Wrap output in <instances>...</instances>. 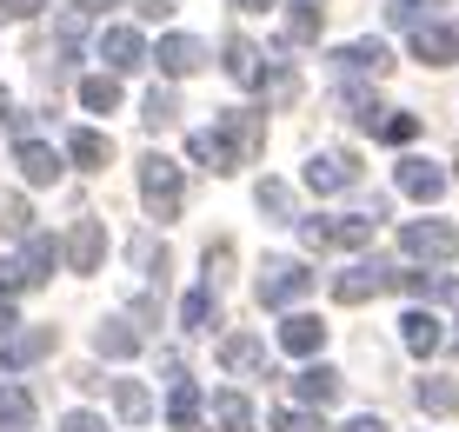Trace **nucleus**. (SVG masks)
<instances>
[{
    "mask_svg": "<svg viewBox=\"0 0 459 432\" xmlns=\"http://www.w3.org/2000/svg\"><path fill=\"white\" fill-rule=\"evenodd\" d=\"M140 200H147L153 220H180V200H186V180L167 153H147L140 160Z\"/></svg>",
    "mask_w": 459,
    "mask_h": 432,
    "instance_id": "f257e3e1",
    "label": "nucleus"
},
{
    "mask_svg": "<svg viewBox=\"0 0 459 432\" xmlns=\"http://www.w3.org/2000/svg\"><path fill=\"white\" fill-rule=\"evenodd\" d=\"M253 293H260V307L287 313V307H299V299L313 293V273H307L299 260H266V266H260V286H253Z\"/></svg>",
    "mask_w": 459,
    "mask_h": 432,
    "instance_id": "f03ea898",
    "label": "nucleus"
},
{
    "mask_svg": "<svg viewBox=\"0 0 459 432\" xmlns=\"http://www.w3.org/2000/svg\"><path fill=\"white\" fill-rule=\"evenodd\" d=\"M400 246L413 253V260H426V266L459 260V233L446 227V220H406V227H400Z\"/></svg>",
    "mask_w": 459,
    "mask_h": 432,
    "instance_id": "7ed1b4c3",
    "label": "nucleus"
},
{
    "mask_svg": "<svg viewBox=\"0 0 459 432\" xmlns=\"http://www.w3.org/2000/svg\"><path fill=\"white\" fill-rule=\"evenodd\" d=\"M386 286H393V266L359 260V266H346V273L333 280V299H340V307H367V299H379Z\"/></svg>",
    "mask_w": 459,
    "mask_h": 432,
    "instance_id": "20e7f679",
    "label": "nucleus"
},
{
    "mask_svg": "<svg viewBox=\"0 0 459 432\" xmlns=\"http://www.w3.org/2000/svg\"><path fill=\"white\" fill-rule=\"evenodd\" d=\"M186 153H194L200 160V167H213V173H240L247 167V160H240V147H233V134H227V126H200V134H186Z\"/></svg>",
    "mask_w": 459,
    "mask_h": 432,
    "instance_id": "39448f33",
    "label": "nucleus"
},
{
    "mask_svg": "<svg viewBox=\"0 0 459 432\" xmlns=\"http://www.w3.org/2000/svg\"><path fill=\"white\" fill-rule=\"evenodd\" d=\"M307 186H313V194H346V186H359V160L353 153H313L307 160Z\"/></svg>",
    "mask_w": 459,
    "mask_h": 432,
    "instance_id": "423d86ee",
    "label": "nucleus"
},
{
    "mask_svg": "<svg viewBox=\"0 0 459 432\" xmlns=\"http://www.w3.org/2000/svg\"><path fill=\"white\" fill-rule=\"evenodd\" d=\"M54 340H60L54 326H27V333H13V340H0V373H21V366L47 359V353H54Z\"/></svg>",
    "mask_w": 459,
    "mask_h": 432,
    "instance_id": "0eeeda50",
    "label": "nucleus"
},
{
    "mask_svg": "<svg viewBox=\"0 0 459 432\" xmlns=\"http://www.w3.org/2000/svg\"><path fill=\"white\" fill-rule=\"evenodd\" d=\"M413 60H426V67H453V60H459V27L420 21L413 27Z\"/></svg>",
    "mask_w": 459,
    "mask_h": 432,
    "instance_id": "6e6552de",
    "label": "nucleus"
},
{
    "mask_svg": "<svg viewBox=\"0 0 459 432\" xmlns=\"http://www.w3.org/2000/svg\"><path fill=\"white\" fill-rule=\"evenodd\" d=\"M100 260H107V227H100V220H74L67 266H74V273H100Z\"/></svg>",
    "mask_w": 459,
    "mask_h": 432,
    "instance_id": "1a4fd4ad",
    "label": "nucleus"
},
{
    "mask_svg": "<svg viewBox=\"0 0 459 432\" xmlns=\"http://www.w3.org/2000/svg\"><path fill=\"white\" fill-rule=\"evenodd\" d=\"M220 366H227L233 379H266V346L253 340V333H227V340H220Z\"/></svg>",
    "mask_w": 459,
    "mask_h": 432,
    "instance_id": "9d476101",
    "label": "nucleus"
},
{
    "mask_svg": "<svg viewBox=\"0 0 459 432\" xmlns=\"http://www.w3.org/2000/svg\"><path fill=\"white\" fill-rule=\"evenodd\" d=\"M153 60H160V73H167V80H186V73L207 67V47H200L194 34H167L160 47H153Z\"/></svg>",
    "mask_w": 459,
    "mask_h": 432,
    "instance_id": "9b49d317",
    "label": "nucleus"
},
{
    "mask_svg": "<svg viewBox=\"0 0 459 432\" xmlns=\"http://www.w3.org/2000/svg\"><path fill=\"white\" fill-rule=\"evenodd\" d=\"M13 167H21L27 186H54L60 180V153L47 140H13Z\"/></svg>",
    "mask_w": 459,
    "mask_h": 432,
    "instance_id": "f8f14e48",
    "label": "nucleus"
},
{
    "mask_svg": "<svg viewBox=\"0 0 459 432\" xmlns=\"http://www.w3.org/2000/svg\"><path fill=\"white\" fill-rule=\"evenodd\" d=\"M100 60L114 73H134V67H147L153 54H147V40H140L134 27H107V34H100Z\"/></svg>",
    "mask_w": 459,
    "mask_h": 432,
    "instance_id": "ddd939ff",
    "label": "nucleus"
},
{
    "mask_svg": "<svg viewBox=\"0 0 459 432\" xmlns=\"http://www.w3.org/2000/svg\"><path fill=\"white\" fill-rule=\"evenodd\" d=\"M54 266H60V239L54 233H27L21 239V280L27 286H47V280H54Z\"/></svg>",
    "mask_w": 459,
    "mask_h": 432,
    "instance_id": "4468645a",
    "label": "nucleus"
},
{
    "mask_svg": "<svg viewBox=\"0 0 459 432\" xmlns=\"http://www.w3.org/2000/svg\"><path fill=\"white\" fill-rule=\"evenodd\" d=\"M200 412H207V399L186 373H173V393H167V426L173 432H200Z\"/></svg>",
    "mask_w": 459,
    "mask_h": 432,
    "instance_id": "2eb2a0df",
    "label": "nucleus"
},
{
    "mask_svg": "<svg viewBox=\"0 0 459 432\" xmlns=\"http://www.w3.org/2000/svg\"><path fill=\"white\" fill-rule=\"evenodd\" d=\"M333 67H340V73H373V80H379V73L393 67V47H386V40H346L340 54H333Z\"/></svg>",
    "mask_w": 459,
    "mask_h": 432,
    "instance_id": "dca6fc26",
    "label": "nucleus"
},
{
    "mask_svg": "<svg viewBox=\"0 0 459 432\" xmlns=\"http://www.w3.org/2000/svg\"><path fill=\"white\" fill-rule=\"evenodd\" d=\"M393 180H400V194H406V200H426V206L446 194V173H439L433 160H400V173H393Z\"/></svg>",
    "mask_w": 459,
    "mask_h": 432,
    "instance_id": "f3484780",
    "label": "nucleus"
},
{
    "mask_svg": "<svg viewBox=\"0 0 459 432\" xmlns=\"http://www.w3.org/2000/svg\"><path fill=\"white\" fill-rule=\"evenodd\" d=\"M220 126L233 134V147H240V160L253 167V160H260V147H266V120H260V114H247V107H227V114H220Z\"/></svg>",
    "mask_w": 459,
    "mask_h": 432,
    "instance_id": "a211bd4d",
    "label": "nucleus"
},
{
    "mask_svg": "<svg viewBox=\"0 0 459 432\" xmlns=\"http://www.w3.org/2000/svg\"><path fill=\"white\" fill-rule=\"evenodd\" d=\"M320 340H326V326L313 313H287V319H280V346H287L293 359H313V353H320Z\"/></svg>",
    "mask_w": 459,
    "mask_h": 432,
    "instance_id": "6ab92c4d",
    "label": "nucleus"
},
{
    "mask_svg": "<svg viewBox=\"0 0 459 432\" xmlns=\"http://www.w3.org/2000/svg\"><path fill=\"white\" fill-rule=\"evenodd\" d=\"M400 340H406V353H420V359H433V353H439V346H446V333H439V319H433V313H420V307H413V313H406V319H400Z\"/></svg>",
    "mask_w": 459,
    "mask_h": 432,
    "instance_id": "aec40b11",
    "label": "nucleus"
},
{
    "mask_svg": "<svg viewBox=\"0 0 459 432\" xmlns=\"http://www.w3.org/2000/svg\"><path fill=\"white\" fill-rule=\"evenodd\" d=\"M67 160H74V167H87V173H100L107 160H114V140L93 134V126H74V134H67Z\"/></svg>",
    "mask_w": 459,
    "mask_h": 432,
    "instance_id": "412c9836",
    "label": "nucleus"
},
{
    "mask_svg": "<svg viewBox=\"0 0 459 432\" xmlns=\"http://www.w3.org/2000/svg\"><path fill=\"white\" fill-rule=\"evenodd\" d=\"M373 227H379V213H340V220H326V246L359 253V246H373Z\"/></svg>",
    "mask_w": 459,
    "mask_h": 432,
    "instance_id": "4be33fe9",
    "label": "nucleus"
},
{
    "mask_svg": "<svg viewBox=\"0 0 459 432\" xmlns=\"http://www.w3.org/2000/svg\"><path fill=\"white\" fill-rule=\"evenodd\" d=\"M340 386H346V379L333 373V366H307V373H293V393L307 399V406H333Z\"/></svg>",
    "mask_w": 459,
    "mask_h": 432,
    "instance_id": "5701e85b",
    "label": "nucleus"
},
{
    "mask_svg": "<svg viewBox=\"0 0 459 432\" xmlns=\"http://www.w3.org/2000/svg\"><path fill=\"white\" fill-rule=\"evenodd\" d=\"M93 353H100V359H134V353H140V333L126 326V319H100V333H93Z\"/></svg>",
    "mask_w": 459,
    "mask_h": 432,
    "instance_id": "b1692460",
    "label": "nucleus"
},
{
    "mask_svg": "<svg viewBox=\"0 0 459 432\" xmlns=\"http://www.w3.org/2000/svg\"><path fill=\"white\" fill-rule=\"evenodd\" d=\"M340 114L353 120V126H367V134H379V126H386V107H379L367 87H340Z\"/></svg>",
    "mask_w": 459,
    "mask_h": 432,
    "instance_id": "393cba45",
    "label": "nucleus"
},
{
    "mask_svg": "<svg viewBox=\"0 0 459 432\" xmlns=\"http://www.w3.org/2000/svg\"><path fill=\"white\" fill-rule=\"evenodd\" d=\"M227 73L240 80V87H260V47L247 34H227Z\"/></svg>",
    "mask_w": 459,
    "mask_h": 432,
    "instance_id": "a878e982",
    "label": "nucleus"
},
{
    "mask_svg": "<svg viewBox=\"0 0 459 432\" xmlns=\"http://www.w3.org/2000/svg\"><path fill=\"white\" fill-rule=\"evenodd\" d=\"M27 426H34V393L0 386V432H27Z\"/></svg>",
    "mask_w": 459,
    "mask_h": 432,
    "instance_id": "bb28decb",
    "label": "nucleus"
},
{
    "mask_svg": "<svg viewBox=\"0 0 459 432\" xmlns=\"http://www.w3.org/2000/svg\"><path fill=\"white\" fill-rule=\"evenodd\" d=\"M287 40L313 47L320 40V0H287Z\"/></svg>",
    "mask_w": 459,
    "mask_h": 432,
    "instance_id": "cd10ccee",
    "label": "nucleus"
},
{
    "mask_svg": "<svg viewBox=\"0 0 459 432\" xmlns=\"http://www.w3.org/2000/svg\"><path fill=\"white\" fill-rule=\"evenodd\" d=\"M207 432H253V406H247L240 393H220V399H213V426H207Z\"/></svg>",
    "mask_w": 459,
    "mask_h": 432,
    "instance_id": "c85d7f7f",
    "label": "nucleus"
},
{
    "mask_svg": "<svg viewBox=\"0 0 459 432\" xmlns=\"http://www.w3.org/2000/svg\"><path fill=\"white\" fill-rule=\"evenodd\" d=\"M81 107H87V114H114V107H120V80L114 73H87L81 80Z\"/></svg>",
    "mask_w": 459,
    "mask_h": 432,
    "instance_id": "c756f323",
    "label": "nucleus"
},
{
    "mask_svg": "<svg viewBox=\"0 0 459 432\" xmlns=\"http://www.w3.org/2000/svg\"><path fill=\"white\" fill-rule=\"evenodd\" d=\"M420 406L439 412V419H453L459 412V379H420Z\"/></svg>",
    "mask_w": 459,
    "mask_h": 432,
    "instance_id": "7c9ffc66",
    "label": "nucleus"
},
{
    "mask_svg": "<svg viewBox=\"0 0 459 432\" xmlns=\"http://www.w3.org/2000/svg\"><path fill=\"white\" fill-rule=\"evenodd\" d=\"M140 120H147L153 134H160V126H173V120H180V100H173V87H153V93H147V107H140Z\"/></svg>",
    "mask_w": 459,
    "mask_h": 432,
    "instance_id": "2f4dec72",
    "label": "nucleus"
},
{
    "mask_svg": "<svg viewBox=\"0 0 459 432\" xmlns=\"http://www.w3.org/2000/svg\"><path fill=\"white\" fill-rule=\"evenodd\" d=\"M253 200H260L266 220H293V186L287 180H260V194H253Z\"/></svg>",
    "mask_w": 459,
    "mask_h": 432,
    "instance_id": "473e14b6",
    "label": "nucleus"
},
{
    "mask_svg": "<svg viewBox=\"0 0 459 432\" xmlns=\"http://www.w3.org/2000/svg\"><path fill=\"white\" fill-rule=\"evenodd\" d=\"M260 87H266V100H273V107H287L299 93V73L287 67V60H273V73H260Z\"/></svg>",
    "mask_w": 459,
    "mask_h": 432,
    "instance_id": "72a5a7b5",
    "label": "nucleus"
},
{
    "mask_svg": "<svg viewBox=\"0 0 459 432\" xmlns=\"http://www.w3.org/2000/svg\"><path fill=\"white\" fill-rule=\"evenodd\" d=\"M27 220H34V213H27L21 194H0V233H7V239H27V233H34Z\"/></svg>",
    "mask_w": 459,
    "mask_h": 432,
    "instance_id": "f704fd0d",
    "label": "nucleus"
},
{
    "mask_svg": "<svg viewBox=\"0 0 459 432\" xmlns=\"http://www.w3.org/2000/svg\"><path fill=\"white\" fill-rule=\"evenodd\" d=\"M207 319H213V286H200V293H186V299H180V326H186V333H200Z\"/></svg>",
    "mask_w": 459,
    "mask_h": 432,
    "instance_id": "c9c22d12",
    "label": "nucleus"
},
{
    "mask_svg": "<svg viewBox=\"0 0 459 432\" xmlns=\"http://www.w3.org/2000/svg\"><path fill=\"white\" fill-rule=\"evenodd\" d=\"M114 406H120V419H147V412H153V399H147V386L120 379V386H114Z\"/></svg>",
    "mask_w": 459,
    "mask_h": 432,
    "instance_id": "e433bc0d",
    "label": "nucleus"
},
{
    "mask_svg": "<svg viewBox=\"0 0 459 432\" xmlns=\"http://www.w3.org/2000/svg\"><path fill=\"white\" fill-rule=\"evenodd\" d=\"M273 432H326V426H320V412H307V406H280Z\"/></svg>",
    "mask_w": 459,
    "mask_h": 432,
    "instance_id": "4c0bfd02",
    "label": "nucleus"
},
{
    "mask_svg": "<svg viewBox=\"0 0 459 432\" xmlns=\"http://www.w3.org/2000/svg\"><path fill=\"white\" fill-rule=\"evenodd\" d=\"M426 7H433V0H386V21H393V27H420Z\"/></svg>",
    "mask_w": 459,
    "mask_h": 432,
    "instance_id": "58836bf2",
    "label": "nucleus"
},
{
    "mask_svg": "<svg viewBox=\"0 0 459 432\" xmlns=\"http://www.w3.org/2000/svg\"><path fill=\"white\" fill-rule=\"evenodd\" d=\"M413 134H420V114H386V126H379V140H393V147H406Z\"/></svg>",
    "mask_w": 459,
    "mask_h": 432,
    "instance_id": "ea45409f",
    "label": "nucleus"
},
{
    "mask_svg": "<svg viewBox=\"0 0 459 432\" xmlns=\"http://www.w3.org/2000/svg\"><path fill=\"white\" fill-rule=\"evenodd\" d=\"M47 0H0V21H34Z\"/></svg>",
    "mask_w": 459,
    "mask_h": 432,
    "instance_id": "a19ab883",
    "label": "nucleus"
},
{
    "mask_svg": "<svg viewBox=\"0 0 459 432\" xmlns=\"http://www.w3.org/2000/svg\"><path fill=\"white\" fill-rule=\"evenodd\" d=\"M60 432H107V426L93 419V412H67V419H60Z\"/></svg>",
    "mask_w": 459,
    "mask_h": 432,
    "instance_id": "79ce46f5",
    "label": "nucleus"
},
{
    "mask_svg": "<svg viewBox=\"0 0 459 432\" xmlns=\"http://www.w3.org/2000/svg\"><path fill=\"white\" fill-rule=\"evenodd\" d=\"M173 7H180V0H140V13H147V21H167Z\"/></svg>",
    "mask_w": 459,
    "mask_h": 432,
    "instance_id": "37998d69",
    "label": "nucleus"
},
{
    "mask_svg": "<svg viewBox=\"0 0 459 432\" xmlns=\"http://www.w3.org/2000/svg\"><path fill=\"white\" fill-rule=\"evenodd\" d=\"M340 432H393V426H386V419H373V412H359V419H353V426H340Z\"/></svg>",
    "mask_w": 459,
    "mask_h": 432,
    "instance_id": "c03bdc74",
    "label": "nucleus"
},
{
    "mask_svg": "<svg viewBox=\"0 0 459 432\" xmlns=\"http://www.w3.org/2000/svg\"><path fill=\"white\" fill-rule=\"evenodd\" d=\"M13 326H21V319H13V299H0V340H13Z\"/></svg>",
    "mask_w": 459,
    "mask_h": 432,
    "instance_id": "a18cd8bd",
    "label": "nucleus"
},
{
    "mask_svg": "<svg viewBox=\"0 0 459 432\" xmlns=\"http://www.w3.org/2000/svg\"><path fill=\"white\" fill-rule=\"evenodd\" d=\"M233 7H247V13H266V7H287V0H233Z\"/></svg>",
    "mask_w": 459,
    "mask_h": 432,
    "instance_id": "49530a36",
    "label": "nucleus"
},
{
    "mask_svg": "<svg viewBox=\"0 0 459 432\" xmlns=\"http://www.w3.org/2000/svg\"><path fill=\"white\" fill-rule=\"evenodd\" d=\"M81 7H87V13H107V7H120V0H81Z\"/></svg>",
    "mask_w": 459,
    "mask_h": 432,
    "instance_id": "de8ad7c7",
    "label": "nucleus"
},
{
    "mask_svg": "<svg viewBox=\"0 0 459 432\" xmlns=\"http://www.w3.org/2000/svg\"><path fill=\"white\" fill-rule=\"evenodd\" d=\"M0 120H7V87H0Z\"/></svg>",
    "mask_w": 459,
    "mask_h": 432,
    "instance_id": "09e8293b",
    "label": "nucleus"
},
{
    "mask_svg": "<svg viewBox=\"0 0 459 432\" xmlns=\"http://www.w3.org/2000/svg\"><path fill=\"white\" fill-rule=\"evenodd\" d=\"M453 353H459V346H453Z\"/></svg>",
    "mask_w": 459,
    "mask_h": 432,
    "instance_id": "8fccbe9b",
    "label": "nucleus"
}]
</instances>
